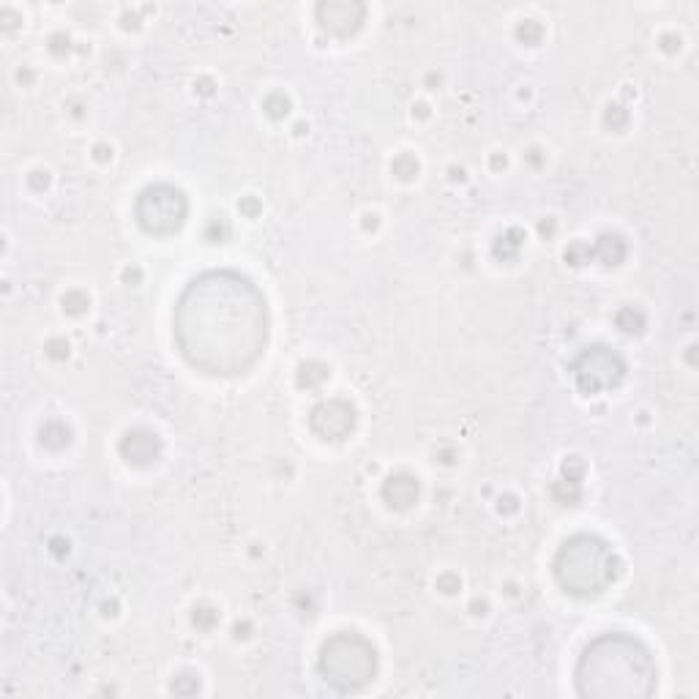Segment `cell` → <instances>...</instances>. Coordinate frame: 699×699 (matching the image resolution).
<instances>
[{
  "label": "cell",
  "instance_id": "obj_17",
  "mask_svg": "<svg viewBox=\"0 0 699 699\" xmlns=\"http://www.w3.org/2000/svg\"><path fill=\"white\" fill-rule=\"evenodd\" d=\"M393 175H399L402 181H410V178H416L418 175V161H416V156L410 154H399L393 159Z\"/></svg>",
  "mask_w": 699,
  "mask_h": 699
},
{
  "label": "cell",
  "instance_id": "obj_23",
  "mask_svg": "<svg viewBox=\"0 0 699 699\" xmlns=\"http://www.w3.org/2000/svg\"><path fill=\"white\" fill-rule=\"evenodd\" d=\"M604 124L612 126V129H623V126L628 124V112H625L623 107H606Z\"/></svg>",
  "mask_w": 699,
  "mask_h": 699
},
{
  "label": "cell",
  "instance_id": "obj_26",
  "mask_svg": "<svg viewBox=\"0 0 699 699\" xmlns=\"http://www.w3.org/2000/svg\"><path fill=\"white\" fill-rule=\"evenodd\" d=\"M47 353L52 358H66L69 356V342H63V339H52L47 344Z\"/></svg>",
  "mask_w": 699,
  "mask_h": 699
},
{
  "label": "cell",
  "instance_id": "obj_21",
  "mask_svg": "<svg viewBox=\"0 0 699 699\" xmlns=\"http://www.w3.org/2000/svg\"><path fill=\"white\" fill-rule=\"evenodd\" d=\"M88 296L85 293H79V290H71V293H66L63 296V309L69 311V314H82V311L88 309Z\"/></svg>",
  "mask_w": 699,
  "mask_h": 699
},
{
  "label": "cell",
  "instance_id": "obj_6",
  "mask_svg": "<svg viewBox=\"0 0 699 699\" xmlns=\"http://www.w3.org/2000/svg\"><path fill=\"white\" fill-rule=\"evenodd\" d=\"M576 388L585 396L601 393V391L618 388L625 377V361L609 347H588L574 358L571 363Z\"/></svg>",
  "mask_w": 699,
  "mask_h": 699
},
{
  "label": "cell",
  "instance_id": "obj_15",
  "mask_svg": "<svg viewBox=\"0 0 699 699\" xmlns=\"http://www.w3.org/2000/svg\"><path fill=\"white\" fill-rule=\"evenodd\" d=\"M522 230H508L506 235H500L498 238V243H495V254L498 257H503V260H511V257H516L519 254V249H522Z\"/></svg>",
  "mask_w": 699,
  "mask_h": 699
},
{
  "label": "cell",
  "instance_id": "obj_7",
  "mask_svg": "<svg viewBox=\"0 0 699 699\" xmlns=\"http://www.w3.org/2000/svg\"><path fill=\"white\" fill-rule=\"evenodd\" d=\"M356 407L347 402V399H328L320 402L309 416V426L314 435H320L323 440L331 443H339L344 437L353 435L356 429Z\"/></svg>",
  "mask_w": 699,
  "mask_h": 699
},
{
  "label": "cell",
  "instance_id": "obj_9",
  "mask_svg": "<svg viewBox=\"0 0 699 699\" xmlns=\"http://www.w3.org/2000/svg\"><path fill=\"white\" fill-rule=\"evenodd\" d=\"M118 448H121V456L129 465L145 467L154 465L156 459L161 456V440L154 432H148V429H131V432L124 435Z\"/></svg>",
  "mask_w": 699,
  "mask_h": 699
},
{
  "label": "cell",
  "instance_id": "obj_14",
  "mask_svg": "<svg viewBox=\"0 0 699 699\" xmlns=\"http://www.w3.org/2000/svg\"><path fill=\"white\" fill-rule=\"evenodd\" d=\"M615 323H618V328H620L623 333H642L645 331V311L642 309H637V306H623L618 314H615Z\"/></svg>",
  "mask_w": 699,
  "mask_h": 699
},
{
  "label": "cell",
  "instance_id": "obj_28",
  "mask_svg": "<svg viewBox=\"0 0 699 699\" xmlns=\"http://www.w3.org/2000/svg\"><path fill=\"white\" fill-rule=\"evenodd\" d=\"M257 208H260V205H257V200H251V197L241 202V211H243V213H249V216H254V213H257Z\"/></svg>",
  "mask_w": 699,
  "mask_h": 699
},
{
  "label": "cell",
  "instance_id": "obj_2",
  "mask_svg": "<svg viewBox=\"0 0 699 699\" xmlns=\"http://www.w3.org/2000/svg\"><path fill=\"white\" fill-rule=\"evenodd\" d=\"M576 694L595 699L653 697L658 669L653 653L628 634H601L582 650L576 664Z\"/></svg>",
  "mask_w": 699,
  "mask_h": 699
},
{
  "label": "cell",
  "instance_id": "obj_24",
  "mask_svg": "<svg viewBox=\"0 0 699 699\" xmlns=\"http://www.w3.org/2000/svg\"><path fill=\"white\" fill-rule=\"evenodd\" d=\"M565 260H568V263H574V265L588 263V260H593V257H590V246H588V243H574L571 249L565 251Z\"/></svg>",
  "mask_w": 699,
  "mask_h": 699
},
{
  "label": "cell",
  "instance_id": "obj_13",
  "mask_svg": "<svg viewBox=\"0 0 699 699\" xmlns=\"http://www.w3.org/2000/svg\"><path fill=\"white\" fill-rule=\"evenodd\" d=\"M328 369L326 363H320V361H306L301 369H298V386L301 388H317V386H323L328 380Z\"/></svg>",
  "mask_w": 699,
  "mask_h": 699
},
{
  "label": "cell",
  "instance_id": "obj_4",
  "mask_svg": "<svg viewBox=\"0 0 699 699\" xmlns=\"http://www.w3.org/2000/svg\"><path fill=\"white\" fill-rule=\"evenodd\" d=\"M320 672L339 691H358L377 675V650L358 631H339L320 648Z\"/></svg>",
  "mask_w": 699,
  "mask_h": 699
},
{
  "label": "cell",
  "instance_id": "obj_16",
  "mask_svg": "<svg viewBox=\"0 0 699 699\" xmlns=\"http://www.w3.org/2000/svg\"><path fill=\"white\" fill-rule=\"evenodd\" d=\"M552 495H555V500H560L563 506H574L576 500H579V495H582V486H579V481H574V478H560V481H555L552 483Z\"/></svg>",
  "mask_w": 699,
  "mask_h": 699
},
{
  "label": "cell",
  "instance_id": "obj_5",
  "mask_svg": "<svg viewBox=\"0 0 699 699\" xmlns=\"http://www.w3.org/2000/svg\"><path fill=\"white\" fill-rule=\"evenodd\" d=\"M188 213V202L183 197V191L167 183H156L148 186L137 197L134 205V216L137 224L148 235H172L178 233L186 221Z\"/></svg>",
  "mask_w": 699,
  "mask_h": 699
},
{
  "label": "cell",
  "instance_id": "obj_30",
  "mask_svg": "<svg viewBox=\"0 0 699 699\" xmlns=\"http://www.w3.org/2000/svg\"><path fill=\"white\" fill-rule=\"evenodd\" d=\"M503 508H506V511H516V500H513V498H500V511H503Z\"/></svg>",
  "mask_w": 699,
  "mask_h": 699
},
{
  "label": "cell",
  "instance_id": "obj_27",
  "mask_svg": "<svg viewBox=\"0 0 699 699\" xmlns=\"http://www.w3.org/2000/svg\"><path fill=\"white\" fill-rule=\"evenodd\" d=\"M47 172H33L31 175V186L33 188H41V186H47Z\"/></svg>",
  "mask_w": 699,
  "mask_h": 699
},
{
  "label": "cell",
  "instance_id": "obj_18",
  "mask_svg": "<svg viewBox=\"0 0 699 699\" xmlns=\"http://www.w3.org/2000/svg\"><path fill=\"white\" fill-rule=\"evenodd\" d=\"M265 112L273 118V121H281L287 112H290V99L284 94H271L265 99Z\"/></svg>",
  "mask_w": 699,
  "mask_h": 699
},
{
  "label": "cell",
  "instance_id": "obj_12",
  "mask_svg": "<svg viewBox=\"0 0 699 699\" xmlns=\"http://www.w3.org/2000/svg\"><path fill=\"white\" fill-rule=\"evenodd\" d=\"M41 443L47 446V448L58 451V448H66L69 443H71V429L63 423V421H47L44 426H41Z\"/></svg>",
  "mask_w": 699,
  "mask_h": 699
},
{
  "label": "cell",
  "instance_id": "obj_20",
  "mask_svg": "<svg viewBox=\"0 0 699 699\" xmlns=\"http://www.w3.org/2000/svg\"><path fill=\"white\" fill-rule=\"evenodd\" d=\"M191 620H194L197 628L208 631V628H213V625L218 623V612L213 609V606H197L194 615H191Z\"/></svg>",
  "mask_w": 699,
  "mask_h": 699
},
{
  "label": "cell",
  "instance_id": "obj_22",
  "mask_svg": "<svg viewBox=\"0 0 699 699\" xmlns=\"http://www.w3.org/2000/svg\"><path fill=\"white\" fill-rule=\"evenodd\" d=\"M197 688H200V680H197L194 675H181V678H175V683H172V691H175V694H197Z\"/></svg>",
  "mask_w": 699,
  "mask_h": 699
},
{
  "label": "cell",
  "instance_id": "obj_19",
  "mask_svg": "<svg viewBox=\"0 0 699 699\" xmlns=\"http://www.w3.org/2000/svg\"><path fill=\"white\" fill-rule=\"evenodd\" d=\"M541 33H544V28L535 22V19H525L519 28H516V36H519V41H525V44H538L541 41Z\"/></svg>",
  "mask_w": 699,
  "mask_h": 699
},
{
  "label": "cell",
  "instance_id": "obj_3",
  "mask_svg": "<svg viewBox=\"0 0 699 699\" xmlns=\"http://www.w3.org/2000/svg\"><path fill=\"white\" fill-rule=\"evenodd\" d=\"M552 568L563 590L576 598H590L604 593L618 579L620 563L604 538L579 533L560 546Z\"/></svg>",
  "mask_w": 699,
  "mask_h": 699
},
{
  "label": "cell",
  "instance_id": "obj_8",
  "mask_svg": "<svg viewBox=\"0 0 699 699\" xmlns=\"http://www.w3.org/2000/svg\"><path fill=\"white\" fill-rule=\"evenodd\" d=\"M363 14H366V9L361 3H350V0H331V3L317 6L320 28L331 36H339V39L353 36L363 25Z\"/></svg>",
  "mask_w": 699,
  "mask_h": 699
},
{
  "label": "cell",
  "instance_id": "obj_10",
  "mask_svg": "<svg viewBox=\"0 0 699 699\" xmlns=\"http://www.w3.org/2000/svg\"><path fill=\"white\" fill-rule=\"evenodd\" d=\"M418 495H421V483L410 473H393L383 483V500L388 503L391 508H396V511L413 508L418 503Z\"/></svg>",
  "mask_w": 699,
  "mask_h": 699
},
{
  "label": "cell",
  "instance_id": "obj_25",
  "mask_svg": "<svg viewBox=\"0 0 699 699\" xmlns=\"http://www.w3.org/2000/svg\"><path fill=\"white\" fill-rule=\"evenodd\" d=\"M437 588L443 593H456L459 590V576H453V574H443L440 579H437Z\"/></svg>",
  "mask_w": 699,
  "mask_h": 699
},
{
  "label": "cell",
  "instance_id": "obj_11",
  "mask_svg": "<svg viewBox=\"0 0 699 699\" xmlns=\"http://www.w3.org/2000/svg\"><path fill=\"white\" fill-rule=\"evenodd\" d=\"M625 251H628V246H625V241H623L620 235L604 233L590 246V257L601 260L604 265H618L625 257Z\"/></svg>",
  "mask_w": 699,
  "mask_h": 699
},
{
  "label": "cell",
  "instance_id": "obj_29",
  "mask_svg": "<svg viewBox=\"0 0 699 699\" xmlns=\"http://www.w3.org/2000/svg\"><path fill=\"white\" fill-rule=\"evenodd\" d=\"M61 44H66V47H69V39H66V36H55V39H52V47H49V49H52L55 55H61V52H63Z\"/></svg>",
  "mask_w": 699,
  "mask_h": 699
},
{
  "label": "cell",
  "instance_id": "obj_1",
  "mask_svg": "<svg viewBox=\"0 0 699 699\" xmlns=\"http://www.w3.org/2000/svg\"><path fill=\"white\" fill-rule=\"evenodd\" d=\"M172 326L188 366L213 377H235L263 358L271 317L251 279L235 271H208L181 293Z\"/></svg>",
  "mask_w": 699,
  "mask_h": 699
}]
</instances>
